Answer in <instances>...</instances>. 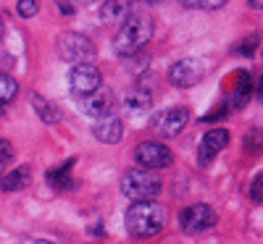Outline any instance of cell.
<instances>
[{
    "instance_id": "cell-1",
    "label": "cell",
    "mask_w": 263,
    "mask_h": 244,
    "mask_svg": "<svg viewBox=\"0 0 263 244\" xmlns=\"http://www.w3.org/2000/svg\"><path fill=\"white\" fill-rule=\"evenodd\" d=\"M168 220V213L161 202L156 199H140L132 202L126 215H124V226L135 239H153L158 236Z\"/></svg>"
},
{
    "instance_id": "cell-2",
    "label": "cell",
    "mask_w": 263,
    "mask_h": 244,
    "mask_svg": "<svg viewBox=\"0 0 263 244\" xmlns=\"http://www.w3.org/2000/svg\"><path fill=\"white\" fill-rule=\"evenodd\" d=\"M153 37V21L147 16H126L114 37V50L121 58H135Z\"/></svg>"
},
{
    "instance_id": "cell-3",
    "label": "cell",
    "mask_w": 263,
    "mask_h": 244,
    "mask_svg": "<svg viewBox=\"0 0 263 244\" xmlns=\"http://www.w3.org/2000/svg\"><path fill=\"white\" fill-rule=\"evenodd\" d=\"M121 194L132 202H140V199H153L158 197L161 192V179L156 176V171H147V168H132L121 176Z\"/></svg>"
},
{
    "instance_id": "cell-4",
    "label": "cell",
    "mask_w": 263,
    "mask_h": 244,
    "mask_svg": "<svg viewBox=\"0 0 263 244\" xmlns=\"http://www.w3.org/2000/svg\"><path fill=\"white\" fill-rule=\"evenodd\" d=\"M103 87V74L98 66L92 63H74L71 71H69V90L74 97H84V95H92L95 90Z\"/></svg>"
},
{
    "instance_id": "cell-5",
    "label": "cell",
    "mask_w": 263,
    "mask_h": 244,
    "mask_svg": "<svg viewBox=\"0 0 263 244\" xmlns=\"http://www.w3.org/2000/svg\"><path fill=\"white\" fill-rule=\"evenodd\" d=\"M58 55L69 63H87L95 55V45L79 32H66L58 37Z\"/></svg>"
},
{
    "instance_id": "cell-6",
    "label": "cell",
    "mask_w": 263,
    "mask_h": 244,
    "mask_svg": "<svg viewBox=\"0 0 263 244\" xmlns=\"http://www.w3.org/2000/svg\"><path fill=\"white\" fill-rule=\"evenodd\" d=\"M216 210L205 202H197V205H190L179 213V226L184 234H203L208 229L216 226Z\"/></svg>"
},
{
    "instance_id": "cell-7",
    "label": "cell",
    "mask_w": 263,
    "mask_h": 244,
    "mask_svg": "<svg viewBox=\"0 0 263 244\" xmlns=\"http://www.w3.org/2000/svg\"><path fill=\"white\" fill-rule=\"evenodd\" d=\"M205 71H208L205 60H200V58H182V60H177L168 69V82L174 87H179V90H184V87H195L205 76Z\"/></svg>"
},
{
    "instance_id": "cell-8",
    "label": "cell",
    "mask_w": 263,
    "mask_h": 244,
    "mask_svg": "<svg viewBox=\"0 0 263 244\" xmlns=\"http://www.w3.org/2000/svg\"><path fill=\"white\" fill-rule=\"evenodd\" d=\"M135 160L140 163V168L158 171V168H166V166L174 163V155L161 142H140L137 150H135Z\"/></svg>"
},
{
    "instance_id": "cell-9",
    "label": "cell",
    "mask_w": 263,
    "mask_h": 244,
    "mask_svg": "<svg viewBox=\"0 0 263 244\" xmlns=\"http://www.w3.org/2000/svg\"><path fill=\"white\" fill-rule=\"evenodd\" d=\"M187 121H190V110L177 105V108H166V110H161V113L153 118V129H156V134H158V137L168 139V137L182 134V129L187 126Z\"/></svg>"
},
{
    "instance_id": "cell-10",
    "label": "cell",
    "mask_w": 263,
    "mask_h": 244,
    "mask_svg": "<svg viewBox=\"0 0 263 244\" xmlns=\"http://www.w3.org/2000/svg\"><path fill=\"white\" fill-rule=\"evenodd\" d=\"M79 105L87 116H92V118H105V116H111V110L116 105V97L114 92L108 90V87H100V90H95L92 95H84L79 97Z\"/></svg>"
},
{
    "instance_id": "cell-11",
    "label": "cell",
    "mask_w": 263,
    "mask_h": 244,
    "mask_svg": "<svg viewBox=\"0 0 263 244\" xmlns=\"http://www.w3.org/2000/svg\"><path fill=\"white\" fill-rule=\"evenodd\" d=\"M227 145H229V131L227 129H211L208 134L200 139V147H197V163L208 166Z\"/></svg>"
},
{
    "instance_id": "cell-12",
    "label": "cell",
    "mask_w": 263,
    "mask_h": 244,
    "mask_svg": "<svg viewBox=\"0 0 263 244\" xmlns=\"http://www.w3.org/2000/svg\"><path fill=\"white\" fill-rule=\"evenodd\" d=\"M92 134H95V139H100V142H105V145H116V142H121V137H124V124H121V118H116V116L98 118V126H92Z\"/></svg>"
},
{
    "instance_id": "cell-13",
    "label": "cell",
    "mask_w": 263,
    "mask_h": 244,
    "mask_svg": "<svg viewBox=\"0 0 263 244\" xmlns=\"http://www.w3.org/2000/svg\"><path fill=\"white\" fill-rule=\"evenodd\" d=\"M126 16H132V6L126 0H105L100 6V21L103 24H121Z\"/></svg>"
},
{
    "instance_id": "cell-14",
    "label": "cell",
    "mask_w": 263,
    "mask_h": 244,
    "mask_svg": "<svg viewBox=\"0 0 263 244\" xmlns=\"http://www.w3.org/2000/svg\"><path fill=\"white\" fill-rule=\"evenodd\" d=\"M232 87H229V97H232V105L234 108H239L248 97H250V90H253V79H250V74L248 71H237L234 76H232Z\"/></svg>"
},
{
    "instance_id": "cell-15",
    "label": "cell",
    "mask_w": 263,
    "mask_h": 244,
    "mask_svg": "<svg viewBox=\"0 0 263 244\" xmlns=\"http://www.w3.org/2000/svg\"><path fill=\"white\" fill-rule=\"evenodd\" d=\"M71 168H74V160H66L63 166L50 168V171H48V184H50L53 189H58V192H69V189H74Z\"/></svg>"
},
{
    "instance_id": "cell-16",
    "label": "cell",
    "mask_w": 263,
    "mask_h": 244,
    "mask_svg": "<svg viewBox=\"0 0 263 244\" xmlns=\"http://www.w3.org/2000/svg\"><path fill=\"white\" fill-rule=\"evenodd\" d=\"M29 179H32L29 166H18L16 171L6 173L0 184H3V189H6V192H18V189H27V187H29Z\"/></svg>"
},
{
    "instance_id": "cell-17",
    "label": "cell",
    "mask_w": 263,
    "mask_h": 244,
    "mask_svg": "<svg viewBox=\"0 0 263 244\" xmlns=\"http://www.w3.org/2000/svg\"><path fill=\"white\" fill-rule=\"evenodd\" d=\"M124 105L132 110V113H140V110H147L153 105V95L147 90H142V87H137V90H132L124 97Z\"/></svg>"
},
{
    "instance_id": "cell-18",
    "label": "cell",
    "mask_w": 263,
    "mask_h": 244,
    "mask_svg": "<svg viewBox=\"0 0 263 244\" xmlns=\"http://www.w3.org/2000/svg\"><path fill=\"white\" fill-rule=\"evenodd\" d=\"M18 95V82L11 74H0V108L13 103Z\"/></svg>"
},
{
    "instance_id": "cell-19",
    "label": "cell",
    "mask_w": 263,
    "mask_h": 244,
    "mask_svg": "<svg viewBox=\"0 0 263 244\" xmlns=\"http://www.w3.org/2000/svg\"><path fill=\"white\" fill-rule=\"evenodd\" d=\"M32 105H34V110H37V113L42 116V121H48V124H55L58 118H61V113H58V110H53L50 108V103L45 100V97H32Z\"/></svg>"
},
{
    "instance_id": "cell-20",
    "label": "cell",
    "mask_w": 263,
    "mask_h": 244,
    "mask_svg": "<svg viewBox=\"0 0 263 244\" xmlns=\"http://www.w3.org/2000/svg\"><path fill=\"white\" fill-rule=\"evenodd\" d=\"M242 145H245V152H253V155L263 152V129H250Z\"/></svg>"
},
{
    "instance_id": "cell-21",
    "label": "cell",
    "mask_w": 263,
    "mask_h": 244,
    "mask_svg": "<svg viewBox=\"0 0 263 244\" xmlns=\"http://www.w3.org/2000/svg\"><path fill=\"white\" fill-rule=\"evenodd\" d=\"M184 8H195V11H216L227 6V0H179Z\"/></svg>"
},
{
    "instance_id": "cell-22",
    "label": "cell",
    "mask_w": 263,
    "mask_h": 244,
    "mask_svg": "<svg viewBox=\"0 0 263 244\" xmlns=\"http://www.w3.org/2000/svg\"><path fill=\"white\" fill-rule=\"evenodd\" d=\"M37 11H40L37 0H18V16L32 18V16H37Z\"/></svg>"
},
{
    "instance_id": "cell-23",
    "label": "cell",
    "mask_w": 263,
    "mask_h": 244,
    "mask_svg": "<svg viewBox=\"0 0 263 244\" xmlns=\"http://www.w3.org/2000/svg\"><path fill=\"white\" fill-rule=\"evenodd\" d=\"M13 160V145L8 139H0V168Z\"/></svg>"
},
{
    "instance_id": "cell-24",
    "label": "cell",
    "mask_w": 263,
    "mask_h": 244,
    "mask_svg": "<svg viewBox=\"0 0 263 244\" xmlns=\"http://www.w3.org/2000/svg\"><path fill=\"white\" fill-rule=\"evenodd\" d=\"M250 197L255 199V202H263V173L253 179V184H250Z\"/></svg>"
},
{
    "instance_id": "cell-25",
    "label": "cell",
    "mask_w": 263,
    "mask_h": 244,
    "mask_svg": "<svg viewBox=\"0 0 263 244\" xmlns=\"http://www.w3.org/2000/svg\"><path fill=\"white\" fill-rule=\"evenodd\" d=\"M245 45H239V48H234V53H239V55H253V50H255V37L253 39H242Z\"/></svg>"
},
{
    "instance_id": "cell-26",
    "label": "cell",
    "mask_w": 263,
    "mask_h": 244,
    "mask_svg": "<svg viewBox=\"0 0 263 244\" xmlns=\"http://www.w3.org/2000/svg\"><path fill=\"white\" fill-rule=\"evenodd\" d=\"M250 6H253L255 11H263V0H250Z\"/></svg>"
},
{
    "instance_id": "cell-27",
    "label": "cell",
    "mask_w": 263,
    "mask_h": 244,
    "mask_svg": "<svg viewBox=\"0 0 263 244\" xmlns=\"http://www.w3.org/2000/svg\"><path fill=\"white\" fill-rule=\"evenodd\" d=\"M258 92H260V97H263V76H260V82H258Z\"/></svg>"
},
{
    "instance_id": "cell-28",
    "label": "cell",
    "mask_w": 263,
    "mask_h": 244,
    "mask_svg": "<svg viewBox=\"0 0 263 244\" xmlns=\"http://www.w3.org/2000/svg\"><path fill=\"white\" fill-rule=\"evenodd\" d=\"M0 39H3V16H0Z\"/></svg>"
},
{
    "instance_id": "cell-29",
    "label": "cell",
    "mask_w": 263,
    "mask_h": 244,
    "mask_svg": "<svg viewBox=\"0 0 263 244\" xmlns=\"http://www.w3.org/2000/svg\"><path fill=\"white\" fill-rule=\"evenodd\" d=\"M142 3H161V0H142Z\"/></svg>"
},
{
    "instance_id": "cell-30",
    "label": "cell",
    "mask_w": 263,
    "mask_h": 244,
    "mask_svg": "<svg viewBox=\"0 0 263 244\" xmlns=\"http://www.w3.org/2000/svg\"><path fill=\"white\" fill-rule=\"evenodd\" d=\"M34 244H53V241H42V239H40V241H34Z\"/></svg>"
}]
</instances>
